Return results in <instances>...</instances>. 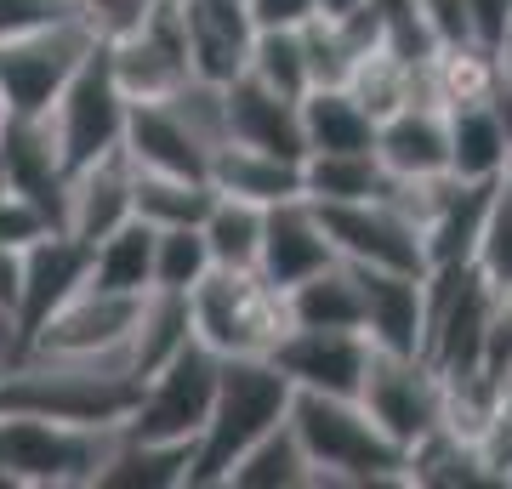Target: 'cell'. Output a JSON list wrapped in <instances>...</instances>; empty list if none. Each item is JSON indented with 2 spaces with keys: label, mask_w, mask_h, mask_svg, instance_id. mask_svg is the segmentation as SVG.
Returning <instances> with one entry per match:
<instances>
[{
  "label": "cell",
  "mask_w": 512,
  "mask_h": 489,
  "mask_svg": "<svg viewBox=\"0 0 512 489\" xmlns=\"http://www.w3.org/2000/svg\"><path fill=\"white\" fill-rule=\"evenodd\" d=\"M291 433L313 461V484L325 489H382L404 484V450L370 421L359 399L330 393H291Z\"/></svg>",
  "instance_id": "2"
},
{
  "label": "cell",
  "mask_w": 512,
  "mask_h": 489,
  "mask_svg": "<svg viewBox=\"0 0 512 489\" xmlns=\"http://www.w3.org/2000/svg\"><path fill=\"white\" fill-rule=\"evenodd\" d=\"M342 86L359 97V109H365L370 120H387V114L404 109V103H427V97H421V63L387 52V46H370V52L353 63V74Z\"/></svg>",
  "instance_id": "33"
},
{
  "label": "cell",
  "mask_w": 512,
  "mask_h": 489,
  "mask_svg": "<svg viewBox=\"0 0 512 489\" xmlns=\"http://www.w3.org/2000/svg\"><path fill=\"white\" fill-rule=\"evenodd\" d=\"M86 285L97 290H120V296H143L154 285V222L126 217L114 234H103L92 245V268Z\"/></svg>",
  "instance_id": "30"
},
{
  "label": "cell",
  "mask_w": 512,
  "mask_h": 489,
  "mask_svg": "<svg viewBox=\"0 0 512 489\" xmlns=\"http://www.w3.org/2000/svg\"><path fill=\"white\" fill-rule=\"evenodd\" d=\"M6 353H12V347H6V336H0V364H6Z\"/></svg>",
  "instance_id": "49"
},
{
  "label": "cell",
  "mask_w": 512,
  "mask_h": 489,
  "mask_svg": "<svg viewBox=\"0 0 512 489\" xmlns=\"http://www.w3.org/2000/svg\"><path fill=\"white\" fill-rule=\"evenodd\" d=\"M12 308H18V251L0 245V319L12 325Z\"/></svg>",
  "instance_id": "44"
},
{
  "label": "cell",
  "mask_w": 512,
  "mask_h": 489,
  "mask_svg": "<svg viewBox=\"0 0 512 489\" xmlns=\"http://www.w3.org/2000/svg\"><path fill=\"white\" fill-rule=\"evenodd\" d=\"M222 489H319V484H313V461L302 450V438L291 433V421H279L228 467Z\"/></svg>",
  "instance_id": "29"
},
{
  "label": "cell",
  "mask_w": 512,
  "mask_h": 489,
  "mask_svg": "<svg viewBox=\"0 0 512 489\" xmlns=\"http://www.w3.org/2000/svg\"><path fill=\"white\" fill-rule=\"evenodd\" d=\"M86 268H92V245H80L63 228L40 234L35 245H23L18 251V308H12V353L29 347V336L86 285Z\"/></svg>",
  "instance_id": "13"
},
{
  "label": "cell",
  "mask_w": 512,
  "mask_h": 489,
  "mask_svg": "<svg viewBox=\"0 0 512 489\" xmlns=\"http://www.w3.org/2000/svg\"><path fill=\"white\" fill-rule=\"evenodd\" d=\"M404 484H433V489H484L501 484L495 467L484 461L473 438L450 433V427H433V433L404 450Z\"/></svg>",
  "instance_id": "26"
},
{
  "label": "cell",
  "mask_w": 512,
  "mask_h": 489,
  "mask_svg": "<svg viewBox=\"0 0 512 489\" xmlns=\"http://www.w3.org/2000/svg\"><path fill=\"white\" fill-rule=\"evenodd\" d=\"M6 188H12V182H6V160H0V194H6Z\"/></svg>",
  "instance_id": "47"
},
{
  "label": "cell",
  "mask_w": 512,
  "mask_h": 489,
  "mask_svg": "<svg viewBox=\"0 0 512 489\" xmlns=\"http://www.w3.org/2000/svg\"><path fill=\"white\" fill-rule=\"evenodd\" d=\"M205 182H211L217 194H234V200L279 205V200H296V194H302V160H279V154H262V148L222 143L217 154H211Z\"/></svg>",
  "instance_id": "23"
},
{
  "label": "cell",
  "mask_w": 512,
  "mask_h": 489,
  "mask_svg": "<svg viewBox=\"0 0 512 489\" xmlns=\"http://www.w3.org/2000/svg\"><path fill=\"white\" fill-rule=\"evenodd\" d=\"M131 177H137V160L126 154V143L86 160L80 171H69L63 234H74L80 245H97L103 234H114L131 217Z\"/></svg>",
  "instance_id": "16"
},
{
  "label": "cell",
  "mask_w": 512,
  "mask_h": 489,
  "mask_svg": "<svg viewBox=\"0 0 512 489\" xmlns=\"http://www.w3.org/2000/svg\"><path fill=\"white\" fill-rule=\"evenodd\" d=\"M393 177L376 160V148L353 154H302V200L313 205H348V200H382Z\"/></svg>",
  "instance_id": "27"
},
{
  "label": "cell",
  "mask_w": 512,
  "mask_h": 489,
  "mask_svg": "<svg viewBox=\"0 0 512 489\" xmlns=\"http://www.w3.org/2000/svg\"><path fill=\"white\" fill-rule=\"evenodd\" d=\"M177 12H183V40H188L194 80L228 86L234 74H245L251 35H256L245 0H177Z\"/></svg>",
  "instance_id": "17"
},
{
  "label": "cell",
  "mask_w": 512,
  "mask_h": 489,
  "mask_svg": "<svg viewBox=\"0 0 512 489\" xmlns=\"http://www.w3.org/2000/svg\"><path fill=\"white\" fill-rule=\"evenodd\" d=\"M6 114H12V109H6V91H0V126H6Z\"/></svg>",
  "instance_id": "48"
},
{
  "label": "cell",
  "mask_w": 512,
  "mask_h": 489,
  "mask_svg": "<svg viewBox=\"0 0 512 489\" xmlns=\"http://www.w3.org/2000/svg\"><path fill=\"white\" fill-rule=\"evenodd\" d=\"M370 336L365 330H285L268 359L296 393H330V399H359L370 370Z\"/></svg>",
  "instance_id": "14"
},
{
  "label": "cell",
  "mask_w": 512,
  "mask_h": 489,
  "mask_svg": "<svg viewBox=\"0 0 512 489\" xmlns=\"http://www.w3.org/2000/svg\"><path fill=\"white\" fill-rule=\"evenodd\" d=\"M137 308H143V296L80 285L18 353H40V359H109V353H131ZM18 353H12V359H18Z\"/></svg>",
  "instance_id": "10"
},
{
  "label": "cell",
  "mask_w": 512,
  "mask_h": 489,
  "mask_svg": "<svg viewBox=\"0 0 512 489\" xmlns=\"http://www.w3.org/2000/svg\"><path fill=\"white\" fill-rule=\"evenodd\" d=\"M211 200L217 188L200 177H171V171H143V165L131 177V217L154 222V228H200Z\"/></svg>",
  "instance_id": "32"
},
{
  "label": "cell",
  "mask_w": 512,
  "mask_h": 489,
  "mask_svg": "<svg viewBox=\"0 0 512 489\" xmlns=\"http://www.w3.org/2000/svg\"><path fill=\"white\" fill-rule=\"evenodd\" d=\"M211 273L200 228H154V285L160 290H194Z\"/></svg>",
  "instance_id": "36"
},
{
  "label": "cell",
  "mask_w": 512,
  "mask_h": 489,
  "mask_svg": "<svg viewBox=\"0 0 512 489\" xmlns=\"http://www.w3.org/2000/svg\"><path fill=\"white\" fill-rule=\"evenodd\" d=\"M154 12V0H74V18L92 29V40H120V35H131L137 23Z\"/></svg>",
  "instance_id": "39"
},
{
  "label": "cell",
  "mask_w": 512,
  "mask_h": 489,
  "mask_svg": "<svg viewBox=\"0 0 512 489\" xmlns=\"http://www.w3.org/2000/svg\"><path fill=\"white\" fill-rule=\"evenodd\" d=\"M217 376H222V353L194 336L183 342L171 359L143 376V393H137V410L120 433L131 438H200L205 416H211V399H217Z\"/></svg>",
  "instance_id": "7"
},
{
  "label": "cell",
  "mask_w": 512,
  "mask_h": 489,
  "mask_svg": "<svg viewBox=\"0 0 512 489\" xmlns=\"http://www.w3.org/2000/svg\"><path fill=\"white\" fill-rule=\"evenodd\" d=\"M222 131L239 148H262L279 160H302V114L296 97H279L274 86H262L256 74H234L222 86Z\"/></svg>",
  "instance_id": "15"
},
{
  "label": "cell",
  "mask_w": 512,
  "mask_h": 489,
  "mask_svg": "<svg viewBox=\"0 0 512 489\" xmlns=\"http://www.w3.org/2000/svg\"><path fill=\"white\" fill-rule=\"evenodd\" d=\"M302 114V148L308 154H353V148H376V120L359 109L348 86H308L296 97Z\"/></svg>",
  "instance_id": "24"
},
{
  "label": "cell",
  "mask_w": 512,
  "mask_h": 489,
  "mask_svg": "<svg viewBox=\"0 0 512 489\" xmlns=\"http://www.w3.org/2000/svg\"><path fill=\"white\" fill-rule=\"evenodd\" d=\"M256 29H302L308 18H319V0H245Z\"/></svg>",
  "instance_id": "43"
},
{
  "label": "cell",
  "mask_w": 512,
  "mask_h": 489,
  "mask_svg": "<svg viewBox=\"0 0 512 489\" xmlns=\"http://www.w3.org/2000/svg\"><path fill=\"white\" fill-rule=\"evenodd\" d=\"M348 268L359 279V319H365L370 347L421 353V273L359 268V262H348Z\"/></svg>",
  "instance_id": "20"
},
{
  "label": "cell",
  "mask_w": 512,
  "mask_h": 489,
  "mask_svg": "<svg viewBox=\"0 0 512 489\" xmlns=\"http://www.w3.org/2000/svg\"><path fill=\"white\" fill-rule=\"evenodd\" d=\"M501 194L512 200V154H507V165H501Z\"/></svg>",
  "instance_id": "46"
},
{
  "label": "cell",
  "mask_w": 512,
  "mask_h": 489,
  "mask_svg": "<svg viewBox=\"0 0 512 489\" xmlns=\"http://www.w3.org/2000/svg\"><path fill=\"white\" fill-rule=\"evenodd\" d=\"M183 342H194V313H188V290H143L137 308V330H131V364L137 376H154Z\"/></svg>",
  "instance_id": "31"
},
{
  "label": "cell",
  "mask_w": 512,
  "mask_h": 489,
  "mask_svg": "<svg viewBox=\"0 0 512 489\" xmlns=\"http://www.w3.org/2000/svg\"><path fill=\"white\" fill-rule=\"evenodd\" d=\"M461 6H467V35L484 52H501L512 35V0H461Z\"/></svg>",
  "instance_id": "42"
},
{
  "label": "cell",
  "mask_w": 512,
  "mask_h": 489,
  "mask_svg": "<svg viewBox=\"0 0 512 489\" xmlns=\"http://www.w3.org/2000/svg\"><path fill=\"white\" fill-rule=\"evenodd\" d=\"M126 109L131 103L120 97V86H114L103 40H97L92 52L80 57V69L63 80V91L52 97V109L40 114L46 131H52V143H57L63 171H80L86 160L120 148V137H126Z\"/></svg>",
  "instance_id": "6"
},
{
  "label": "cell",
  "mask_w": 512,
  "mask_h": 489,
  "mask_svg": "<svg viewBox=\"0 0 512 489\" xmlns=\"http://www.w3.org/2000/svg\"><path fill=\"white\" fill-rule=\"evenodd\" d=\"M97 40L80 18H57L40 23L18 40H0V91H6V109L12 114H46L52 97L63 91L80 57L92 52Z\"/></svg>",
  "instance_id": "9"
},
{
  "label": "cell",
  "mask_w": 512,
  "mask_h": 489,
  "mask_svg": "<svg viewBox=\"0 0 512 489\" xmlns=\"http://www.w3.org/2000/svg\"><path fill=\"white\" fill-rule=\"evenodd\" d=\"M313 205V200H308ZM325 222V239L336 245L342 262L359 268H399V273H427L421 228L410 222L399 200H348V205H313Z\"/></svg>",
  "instance_id": "11"
},
{
  "label": "cell",
  "mask_w": 512,
  "mask_h": 489,
  "mask_svg": "<svg viewBox=\"0 0 512 489\" xmlns=\"http://www.w3.org/2000/svg\"><path fill=\"white\" fill-rule=\"evenodd\" d=\"M291 381L279 376L274 359H222L217 399L205 416L200 438H194V467H188V489H222L228 467L251 450L256 438L279 427L291 410Z\"/></svg>",
  "instance_id": "3"
},
{
  "label": "cell",
  "mask_w": 512,
  "mask_h": 489,
  "mask_svg": "<svg viewBox=\"0 0 512 489\" xmlns=\"http://www.w3.org/2000/svg\"><path fill=\"white\" fill-rule=\"evenodd\" d=\"M262 211H268V205L234 200V194H217V200H211V211L200 217L211 268H256V251H262Z\"/></svg>",
  "instance_id": "34"
},
{
  "label": "cell",
  "mask_w": 512,
  "mask_h": 489,
  "mask_svg": "<svg viewBox=\"0 0 512 489\" xmlns=\"http://www.w3.org/2000/svg\"><path fill=\"white\" fill-rule=\"evenodd\" d=\"M188 313L194 336L222 359H268L291 330L285 290L268 285L256 268H211L188 290Z\"/></svg>",
  "instance_id": "4"
},
{
  "label": "cell",
  "mask_w": 512,
  "mask_h": 489,
  "mask_svg": "<svg viewBox=\"0 0 512 489\" xmlns=\"http://www.w3.org/2000/svg\"><path fill=\"white\" fill-rule=\"evenodd\" d=\"M325 262H336V245L325 239V222L302 194L296 200H279L262 211V251H256V273L268 285L291 290L296 279L319 273Z\"/></svg>",
  "instance_id": "18"
},
{
  "label": "cell",
  "mask_w": 512,
  "mask_h": 489,
  "mask_svg": "<svg viewBox=\"0 0 512 489\" xmlns=\"http://www.w3.org/2000/svg\"><path fill=\"white\" fill-rule=\"evenodd\" d=\"M245 74H256L262 86H274L279 97H302V91L313 86L302 29H256L251 57H245Z\"/></svg>",
  "instance_id": "35"
},
{
  "label": "cell",
  "mask_w": 512,
  "mask_h": 489,
  "mask_svg": "<svg viewBox=\"0 0 512 489\" xmlns=\"http://www.w3.org/2000/svg\"><path fill=\"white\" fill-rule=\"evenodd\" d=\"M285 313H291V330H365L359 319V279L353 268L336 256L319 273L296 279L285 290Z\"/></svg>",
  "instance_id": "25"
},
{
  "label": "cell",
  "mask_w": 512,
  "mask_h": 489,
  "mask_svg": "<svg viewBox=\"0 0 512 489\" xmlns=\"http://www.w3.org/2000/svg\"><path fill=\"white\" fill-rule=\"evenodd\" d=\"M473 268L490 279L495 290H512V200L495 194L490 217H484V234L473 245Z\"/></svg>",
  "instance_id": "38"
},
{
  "label": "cell",
  "mask_w": 512,
  "mask_h": 489,
  "mask_svg": "<svg viewBox=\"0 0 512 489\" xmlns=\"http://www.w3.org/2000/svg\"><path fill=\"white\" fill-rule=\"evenodd\" d=\"M114 433H86L46 416H18L0 410V472L12 489H80L92 484L97 461Z\"/></svg>",
  "instance_id": "5"
},
{
  "label": "cell",
  "mask_w": 512,
  "mask_h": 489,
  "mask_svg": "<svg viewBox=\"0 0 512 489\" xmlns=\"http://www.w3.org/2000/svg\"><path fill=\"white\" fill-rule=\"evenodd\" d=\"M376 160L387 177L416 182L450 171V114L439 103H404L387 120H376Z\"/></svg>",
  "instance_id": "21"
},
{
  "label": "cell",
  "mask_w": 512,
  "mask_h": 489,
  "mask_svg": "<svg viewBox=\"0 0 512 489\" xmlns=\"http://www.w3.org/2000/svg\"><path fill=\"white\" fill-rule=\"evenodd\" d=\"M450 114V177L467 182H495L512 154V137L490 103H456Z\"/></svg>",
  "instance_id": "28"
},
{
  "label": "cell",
  "mask_w": 512,
  "mask_h": 489,
  "mask_svg": "<svg viewBox=\"0 0 512 489\" xmlns=\"http://www.w3.org/2000/svg\"><path fill=\"white\" fill-rule=\"evenodd\" d=\"M103 57H109V74L126 103H160V97H171L194 74L188 69V40H183L177 0H154V12L131 35L109 40Z\"/></svg>",
  "instance_id": "12"
},
{
  "label": "cell",
  "mask_w": 512,
  "mask_h": 489,
  "mask_svg": "<svg viewBox=\"0 0 512 489\" xmlns=\"http://www.w3.org/2000/svg\"><path fill=\"white\" fill-rule=\"evenodd\" d=\"M359 6H365V0H319V18H348Z\"/></svg>",
  "instance_id": "45"
},
{
  "label": "cell",
  "mask_w": 512,
  "mask_h": 489,
  "mask_svg": "<svg viewBox=\"0 0 512 489\" xmlns=\"http://www.w3.org/2000/svg\"><path fill=\"white\" fill-rule=\"evenodd\" d=\"M137 393H143V376L131 353H109V359L18 353L0 364V410L46 416L63 427H86V433H120L137 410Z\"/></svg>",
  "instance_id": "1"
},
{
  "label": "cell",
  "mask_w": 512,
  "mask_h": 489,
  "mask_svg": "<svg viewBox=\"0 0 512 489\" xmlns=\"http://www.w3.org/2000/svg\"><path fill=\"white\" fill-rule=\"evenodd\" d=\"M57 18H74V0H0V40H18Z\"/></svg>",
  "instance_id": "41"
},
{
  "label": "cell",
  "mask_w": 512,
  "mask_h": 489,
  "mask_svg": "<svg viewBox=\"0 0 512 489\" xmlns=\"http://www.w3.org/2000/svg\"><path fill=\"white\" fill-rule=\"evenodd\" d=\"M0 160H6V182L63 228L69 171L57 160V143H52V131H46L40 114H6V126H0Z\"/></svg>",
  "instance_id": "19"
},
{
  "label": "cell",
  "mask_w": 512,
  "mask_h": 489,
  "mask_svg": "<svg viewBox=\"0 0 512 489\" xmlns=\"http://www.w3.org/2000/svg\"><path fill=\"white\" fill-rule=\"evenodd\" d=\"M359 404L399 450H410L433 427H444V376L421 353H382L376 347L365 387H359Z\"/></svg>",
  "instance_id": "8"
},
{
  "label": "cell",
  "mask_w": 512,
  "mask_h": 489,
  "mask_svg": "<svg viewBox=\"0 0 512 489\" xmlns=\"http://www.w3.org/2000/svg\"><path fill=\"white\" fill-rule=\"evenodd\" d=\"M57 222L40 211L35 200H23L18 188H6L0 194V245H12V251H23V245H35L40 234H52Z\"/></svg>",
  "instance_id": "40"
},
{
  "label": "cell",
  "mask_w": 512,
  "mask_h": 489,
  "mask_svg": "<svg viewBox=\"0 0 512 489\" xmlns=\"http://www.w3.org/2000/svg\"><path fill=\"white\" fill-rule=\"evenodd\" d=\"M370 12H376V29H382L387 52L421 63V57L439 46V35H433V23H427V6H421V0H370Z\"/></svg>",
  "instance_id": "37"
},
{
  "label": "cell",
  "mask_w": 512,
  "mask_h": 489,
  "mask_svg": "<svg viewBox=\"0 0 512 489\" xmlns=\"http://www.w3.org/2000/svg\"><path fill=\"white\" fill-rule=\"evenodd\" d=\"M188 467H194V444L188 438L114 433L92 472V484H103V489H188Z\"/></svg>",
  "instance_id": "22"
}]
</instances>
